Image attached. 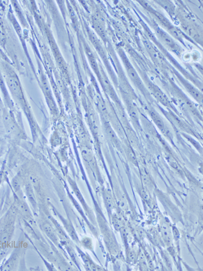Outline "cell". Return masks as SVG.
<instances>
[{
	"label": "cell",
	"instance_id": "cell-1",
	"mask_svg": "<svg viewBox=\"0 0 203 271\" xmlns=\"http://www.w3.org/2000/svg\"><path fill=\"white\" fill-rule=\"evenodd\" d=\"M148 112L152 120L159 128L160 131L166 137H171V133L168 130L165 123H164L163 120L160 115H158L156 111H153L151 109L149 110Z\"/></svg>",
	"mask_w": 203,
	"mask_h": 271
},
{
	"label": "cell",
	"instance_id": "cell-2",
	"mask_svg": "<svg viewBox=\"0 0 203 271\" xmlns=\"http://www.w3.org/2000/svg\"><path fill=\"white\" fill-rule=\"evenodd\" d=\"M150 88L154 96L158 100V102H160V103H162V104H163L166 107L172 108L171 105L167 97H166L162 91L159 90V89H158L155 85H150Z\"/></svg>",
	"mask_w": 203,
	"mask_h": 271
},
{
	"label": "cell",
	"instance_id": "cell-3",
	"mask_svg": "<svg viewBox=\"0 0 203 271\" xmlns=\"http://www.w3.org/2000/svg\"><path fill=\"white\" fill-rule=\"evenodd\" d=\"M182 84L185 87L186 89L187 90V91L189 92V94L195 99H196L199 102L202 101V96L199 91L196 89L195 88L193 87V86H192L190 84H189L186 81H183Z\"/></svg>",
	"mask_w": 203,
	"mask_h": 271
},
{
	"label": "cell",
	"instance_id": "cell-4",
	"mask_svg": "<svg viewBox=\"0 0 203 271\" xmlns=\"http://www.w3.org/2000/svg\"><path fill=\"white\" fill-rule=\"evenodd\" d=\"M169 116L171 117L170 120L172 122V123H173V124H174V125L178 127V128H179L180 130L187 132H193L191 129L190 128V127H189L188 125H186V123L181 121V120L178 119V118L176 117H175L174 115L170 114Z\"/></svg>",
	"mask_w": 203,
	"mask_h": 271
},
{
	"label": "cell",
	"instance_id": "cell-5",
	"mask_svg": "<svg viewBox=\"0 0 203 271\" xmlns=\"http://www.w3.org/2000/svg\"><path fill=\"white\" fill-rule=\"evenodd\" d=\"M128 75L130 77V79L136 85L140 88V89L143 90V85L141 81L140 78H139L138 75L136 73V71L135 70L133 69V68L131 66L128 67Z\"/></svg>",
	"mask_w": 203,
	"mask_h": 271
},
{
	"label": "cell",
	"instance_id": "cell-6",
	"mask_svg": "<svg viewBox=\"0 0 203 271\" xmlns=\"http://www.w3.org/2000/svg\"><path fill=\"white\" fill-rule=\"evenodd\" d=\"M161 231L163 237L165 241L167 243H170L171 241V233L167 225L163 224L161 228Z\"/></svg>",
	"mask_w": 203,
	"mask_h": 271
},
{
	"label": "cell",
	"instance_id": "cell-7",
	"mask_svg": "<svg viewBox=\"0 0 203 271\" xmlns=\"http://www.w3.org/2000/svg\"><path fill=\"white\" fill-rule=\"evenodd\" d=\"M159 34L160 36V37L162 38V39L163 40V41L167 45L169 46L170 47H171V48H175L176 46L175 43H174L173 40L169 36H168L167 34H166L163 32H160Z\"/></svg>",
	"mask_w": 203,
	"mask_h": 271
},
{
	"label": "cell",
	"instance_id": "cell-8",
	"mask_svg": "<svg viewBox=\"0 0 203 271\" xmlns=\"http://www.w3.org/2000/svg\"><path fill=\"white\" fill-rule=\"evenodd\" d=\"M140 172H141L142 180L144 182V184L146 185L149 186L150 184H151V181H150V177L149 176L146 170L144 168H141Z\"/></svg>",
	"mask_w": 203,
	"mask_h": 271
},
{
	"label": "cell",
	"instance_id": "cell-9",
	"mask_svg": "<svg viewBox=\"0 0 203 271\" xmlns=\"http://www.w3.org/2000/svg\"><path fill=\"white\" fill-rule=\"evenodd\" d=\"M105 200L106 202L107 205L108 206L109 208H112L113 206L112 197L108 192H106L105 193Z\"/></svg>",
	"mask_w": 203,
	"mask_h": 271
},
{
	"label": "cell",
	"instance_id": "cell-10",
	"mask_svg": "<svg viewBox=\"0 0 203 271\" xmlns=\"http://www.w3.org/2000/svg\"><path fill=\"white\" fill-rule=\"evenodd\" d=\"M113 224L116 230H119L121 227V222L118 217H114L113 218Z\"/></svg>",
	"mask_w": 203,
	"mask_h": 271
},
{
	"label": "cell",
	"instance_id": "cell-11",
	"mask_svg": "<svg viewBox=\"0 0 203 271\" xmlns=\"http://www.w3.org/2000/svg\"><path fill=\"white\" fill-rule=\"evenodd\" d=\"M44 228L46 232L48 234V235L51 237H53V238L55 237V235H54L53 230L51 228L50 225H48V224H46L44 226Z\"/></svg>",
	"mask_w": 203,
	"mask_h": 271
},
{
	"label": "cell",
	"instance_id": "cell-12",
	"mask_svg": "<svg viewBox=\"0 0 203 271\" xmlns=\"http://www.w3.org/2000/svg\"><path fill=\"white\" fill-rule=\"evenodd\" d=\"M140 194L143 200H148L149 199V193L145 188H141L140 189Z\"/></svg>",
	"mask_w": 203,
	"mask_h": 271
},
{
	"label": "cell",
	"instance_id": "cell-13",
	"mask_svg": "<svg viewBox=\"0 0 203 271\" xmlns=\"http://www.w3.org/2000/svg\"><path fill=\"white\" fill-rule=\"evenodd\" d=\"M160 3H162V6H163V7L166 10H167L168 12H170L171 13L173 12V10L172 9V6L168 1H161Z\"/></svg>",
	"mask_w": 203,
	"mask_h": 271
},
{
	"label": "cell",
	"instance_id": "cell-14",
	"mask_svg": "<svg viewBox=\"0 0 203 271\" xmlns=\"http://www.w3.org/2000/svg\"><path fill=\"white\" fill-rule=\"evenodd\" d=\"M128 157H129V158H130V160L133 163L136 164L137 160H136V157H135V155L134 153L133 152L132 150L130 148H128Z\"/></svg>",
	"mask_w": 203,
	"mask_h": 271
},
{
	"label": "cell",
	"instance_id": "cell-15",
	"mask_svg": "<svg viewBox=\"0 0 203 271\" xmlns=\"http://www.w3.org/2000/svg\"><path fill=\"white\" fill-rule=\"evenodd\" d=\"M135 258H136L135 252L134 251L130 252V253H129V255H128V258L130 259V260L131 261H133L134 260Z\"/></svg>",
	"mask_w": 203,
	"mask_h": 271
}]
</instances>
